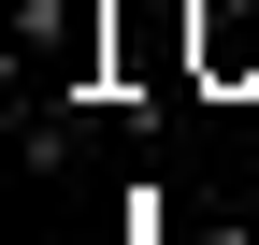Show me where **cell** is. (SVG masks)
<instances>
[{"label":"cell","mask_w":259,"mask_h":245,"mask_svg":"<svg viewBox=\"0 0 259 245\" xmlns=\"http://www.w3.org/2000/svg\"><path fill=\"white\" fill-rule=\"evenodd\" d=\"M187 72L202 87H259V0H187Z\"/></svg>","instance_id":"6da1fadb"}]
</instances>
